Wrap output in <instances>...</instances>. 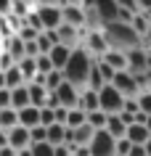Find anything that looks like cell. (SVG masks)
<instances>
[{
    "label": "cell",
    "mask_w": 151,
    "mask_h": 156,
    "mask_svg": "<svg viewBox=\"0 0 151 156\" xmlns=\"http://www.w3.org/2000/svg\"><path fill=\"white\" fill-rule=\"evenodd\" d=\"M50 124H56V116H53V108H40V127L48 130Z\"/></svg>",
    "instance_id": "cell-35"
},
{
    "label": "cell",
    "mask_w": 151,
    "mask_h": 156,
    "mask_svg": "<svg viewBox=\"0 0 151 156\" xmlns=\"http://www.w3.org/2000/svg\"><path fill=\"white\" fill-rule=\"evenodd\" d=\"M135 101H138V108H141L143 114H146V116H151V90H143Z\"/></svg>",
    "instance_id": "cell-32"
},
{
    "label": "cell",
    "mask_w": 151,
    "mask_h": 156,
    "mask_svg": "<svg viewBox=\"0 0 151 156\" xmlns=\"http://www.w3.org/2000/svg\"><path fill=\"white\" fill-rule=\"evenodd\" d=\"M34 42H37V50H40V56H48L50 50L59 45V37H56V32H40Z\"/></svg>",
    "instance_id": "cell-18"
},
{
    "label": "cell",
    "mask_w": 151,
    "mask_h": 156,
    "mask_svg": "<svg viewBox=\"0 0 151 156\" xmlns=\"http://www.w3.org/2000/svg\"><path fill=\"white\" fill-rule=\"evenodd\" d=\"M61 85H64V74H61V72L53 69L50 74H45V90H48V93H56Z\"/></svg>",
    "instance_id": "cell-29"
},
{
    "label": "cell",
    "mask_w": 151,
    "mask_h": 156,
    "mask_svg": "<svg viewBox=\"0 0 151 156\" xmlns=\"http://www.w3.org/2000/svg\"><path fill=\"white\" fill-rule=\"evenodd\" d=\"M93 5H95V16H98L101 29L117 21V0H95Z\"/></svg>",
    "instance_id": "cell-9"
},
{
    "label": "cell",
    "mask_w": 151,
    "mask_h": 156,
    "mask_svg": "<svg viewBox=\"0 0 151 156\" xmlns=\"http://www.w3.org/2000/svg\"><path fill=\"white\" fill-rule=\"evenodd\" d=\"M72 132H74V143H72V146H80V148L90 146L93 135H95V130H93V127H90L88 122H85L82 127H77V130H72Z\"/></svg>",
    "instance_id": "cell-22"
},
{
    "label": "cell",
    "mask_w": 151,
    "mask_h": 156,
    "mask_svg": "<svg viewBox=\"0 0 151 156\" xmlns=\"http://www.w3.org/2000/svg\"><path fill=\"white\" fill-rule=\"evenodd\" d=\"M143 48H146V50H151V29H149V34L143 37Z\"/></svg>",
    "instance_id": "cell-42"
},
{
    "label": "cell",
    "mask_w": 151,
    "mask_h": 156,
    "mask_svg": "<svg viewBox=\"0 0 151 156\" xmlns=\"http://www.w3.org/2000/svg\"><path fill=\"white\" fill-rule=\"evenodd\" d=\"M114 148H117V140L111 138L109 132H106V130H95V135H93L88 151H90V156H117V154H114Z\"/></svg>",
    "instance_id": "cell-6"
},
{
    "label": "cell",
    "mask_w": 151,
    "mask_h": 156,
    "mask_svg": "<svg viewBox=\"0 0 151 156\" xmlns=\"http://www.w3.org/2000/svg\"><path fill=\"white\" fill-rule=\"evenodd\" d=\"M0 90H5V77H3V72H0Z\"/></svg>",
    "instance_id": "cell-45"
},
{
    "label": "cell",
    "mask_w": 151,
    "mask_h": 156,
    "mask_svg": "<svg viewBox=\"0 0 151 156\" xmlns=\"http://www.w3.org/2000/svg\"><path fill=\"white\" fill-rule=\"evenodd\" d=\"M61 19H64V24L74 27V29H85L82 3H61Z\"/></svg>",
    "instance_id": "cell-8"
},
{
    "label": "cell",
    "mask_w": 151,
    "mask_h": 156,
    "mask_svg": "<svg viewBox=\"0 0 151 156\" xmlns=\"http://www.w3.org/2000/svg\"><path fill=\"white\" fill-rule=\"evenodd\" d=\"M130 148H133V143H130L127 138H122V140H117V148H114V154H117V156H127V154H130Z\"/></svg>",
    "instance_id": "cell-36"
},
{
    "label": "cell",
    "mask_w": 151,
    "mask_h": 156,
    "mask_svg": "<svg viewBox=\"0 0 151 156\" xmlns=\"http://www.w3.org/2000/svg\"><path fill=\"white\" fill-rule=\"evenodd\" d=\"M37 143H48V130L45 127H32L29 130V146H37Z\"/></svg>",
    "instance_id": "cell-31"
},
{
    "label": "cell",
    "mask_w": 151,
    "mask_h": 156,
    "mask_svg": "<svg viewBox=\"0 0 151 156\" xmlns=\"http://www.w3.org/2000/svg\"><path fill=\"white\" fill-rule=\"evenodd\" d=\"M53 95H56V101H59L61 108H77V101H80V87L64 82L59 90L53 93Z\"/></svg>",
    "instance_id": "cell-10"
},
{
    "label": "cell",
    "mask_w": 151,
    "mask_h": 156,
    "mask_svg": "<svg viewBox=\"0 0 151 156\" xmlns=\"http://www.w3.org/2000/svg\"><path fill=\"white\" fill-rule=\"evenodd\" d=\"M106 119H109V116L103 114V111H90V114H88V124H90L93 130H103V127H106Z\"/></svg>",
    "instance_id": "cell-30"
},
{
    "label": "cell",
    "mask_w": 151,
    "mask_h": 156,
    "mask_svg": "<svg viewBox=\"0 0 151 156\" xmlns=\"http://www.w3.org/2000/svg\"><path fill=\"white\" fill-rule=\"evenodd\" d=\"M122 106H125V98L111 85L98 90V111H103L106 116H114V114H122Z\"/></svg>",
    "instance_id": "cell-4"
},
{
    "label": "cell",
    "mask_w": 151,
    "mask_h": 156,
    "mask_svg": "<svg viewBox=\"0 0 151 156\" xmlns=\"http://www.w3.org/2000/svg\"><path fill=\"white\" fill-rule=\"evenodd\" d=\"M149 21H151V16H149Z\"/></svg>",
    "instance_id": "cell-47"
},
{
    "label": "cell",
    "mask_w": 151,
    "mask_h": 156,
    "mask_svg": "<svg viewBox=\"0 0 151 156\" xmlns=\"http://www.w3.org/2000/svg\"><path fill=\"white\" fill-rule=\"evenodd\" d=\"M69 56H72V48H67V45H56L48 53V58H50V64H53L56 72H64V66L69 64Z\"/></svg>",
    "instance_id": "cell-14"
},
{
    "label": "cell",
    "mask_w": 151,
    "mask_h": 156,
    "mask_svg": "<svg viewBox=\"0 0 151 156\" xmlns=\"http://www.w3.org/2000/svg\"><path fill=\"white\" fill-rule=\"evenodd\" d=\"M16 114H19V127H24V130L40 127V108L27 106V108H21V111H16Z\"/></svg>",
    "instance_id": "cell-13"
},
{
    "label": "cell",
    "mask_w": 151,
    "mask_h": 156,
    "mask_svg": "<svg viewBox=\"0 0 151 156\" xmlns=\"http://www.w3.org/2000/svg\"><path fill=\"white\" fill-rule=\"evenodd\" d=\"M143 151H146V156H151V138L143 143Z\"/></svg>",
    "instance_id": "cell-44"
},
{
    "label": "cell",
    "mask_w": 151,
    "mask_h": 156,
    "mask_svg": "<svg viewBox=\"0 0 151 156\" xmlns=\"http://www.w3.org/2000/svg\"><path fill=\"white\" fill-rule=\"evenodd\" d=\"M130 29H133L138 37H146L149 34V29H151V21H149V16H143V13H138V16H133V21H130Z\"/></svg>",
    "instance_id": "cell-25"
},
{
    "label": "cell",
    "mask_w": 151,
    "mask_h": 156,
    "mask_svg": "<svg viewBox=\"0 0 151 156\" xmlns=\"http://www.w3.org/2000/svg\"><path fill=\"white\" fill-rule=\"evenodd\" d=\"M8 148H13V151H24V148H29V130H24V127H13V130H8Z\"/></svg>",
    "instance_id": "cell-12"
},
{
    "label": "cell",
    "mask_w": 151,
    "mask_h": 156,
    "mask_svg": "<svg viewBox=\"0 0 151 156\" xmlns=\"http://www.w3.org/2000/svg\"><path fill=\"white\" fill-rule=\"evenodd\" d=\"M3 77H5V90H16V87L27 85L24 77H21V72H19V66H11L8 72H3Z\"/></svg>",
    "instance_id": "cell-24"
},
{
    "label": "cell",
    "mask_w": 151,
    "mask_h": 156,
    "mask_svg": "<svg viewBox=\"0 0 151 156\" xmlns=\"http://www.w3.org/2000/svg\"><path fill=\"white\" fill-rule=\"evenodd\" d=\"M0 148H8V132L0 130Z\"/></svg>",
    "instance_id": "cell-41"
},
{
    "label": "cell",
    "mask_w": 151,
    "mask_h": 156,
    "mask_svg": "<svg viewBox=\"0 0 151 156\" xmlns=\"http://www.w3.org/2000/svg\"><path fill=\"white\" fill-rule=\"evenodd\" d=\"M85 122H88V114H85L82 108H69L67 124H64V127H69V130H77V127H82Z\"/></svg>",
    "instance_id": "cell-27"
},
{
    "label": "cell",
    "mask_w": 151,
    "mask_h": 156,
    "mask_svg": "<svg viewBox=\"0 0 151 156\" xmlns=\"http://www.w3.org/2000/svg\"><path fill=\"white\" fill-rule=\"evenodd\" d=\"M11 108V90H0V111Z\"/></svg>",
    "instance_id": "cell-38"
},
{
    "label": "cell",
    "mask_w": 151,
    "mask_h": 156,
    "mask_svg": "<svg viewBox=\"0 0 151 156\" xmlns=\"http://www.w3.org/2000/svg\"><path fill=\"white\" fill-rule=\"evenodd\" d=\"M3 50H5V53L11 56V61H13V64L24 61V42L19 40L16 34H13L11 40H5V42H3Z\"/></svg>",
    "instance_id": "cell-15"
},
{
    "label": "cell",
    "mask_w": 151,
    "mask_h": 156,
    "mask_svg": "<svg viewBox=\"0 0 151 156\" xmlns=\"http://www.w3.org/2000/svg\"><path fill=\"white\" fill-rule=\"evenodd\" d=\"M67 114H69V108H56L53 111V116H56V124H67Z\"/></svg>",
    "instance_id": "cell-37"
},
{
    "label": "cell",
    "mask_w": 151,
    "mask_h": 156,
    "mask_svg": "<svg viewBox=\"0 0 151 156\" xmlns=\"http://www.w3.org/2000/svg\"><path fill=\"white\" fill-rule=\"evenodd\" d=\"M77 108H82L85 114H90V111H98V93L93 90H80V101H77Z\"/></svg>",
    "instance_id": "cell-16"
},
{
    "label": "cell",
    "mask_w": 151,
    "mask_h": 156,
    "mask_svg": "<svg viewBox=\"0 0 151 156\" xmlns=\"http://www.w3.org/2000/svg\"><path fill=\"white\" fill-rule=\"evenodd\" d=\"M34 64H37V74H42V77L53 72V64H50L48 56H37V58H34Z\"/></svg>",
    "instance_id": "cell-33"
},
{
    "label": "cell",
    "mask_w": 151,
    "mask_h": 156,
    "mask_svg": "<svg viewBox=\"0 0 151 156\" xmlns=\"http://www.w3.org/2000/svg\"><path fill=\"white\" fill-rule=\"evenodd\" d=\"M53 156H72V148L69 146H56L53 148Z\"/></svg>",
    "instance_id": "cell-39"
},
{
    "label": "cell",
    "mask_w": 151,
    "mask_h": 156,
    "mask_svg": "<svg viewBox=\"0 0 151 156\" xmlns=\"http://www.w3.org/2000/svg\"><path fill=\"white\" fill-rule=\"evenodd\" d=\"M103 130L109 132L114 140H122V138H125V132H127V124L119 119V114H114V116H109V119H106V127H103Z\"/></svg>",
    "instance_id": "cell-19"
},
{
    "label": "cell",
    "mask_w": 151,
    "mask_h": 156,
    "mask_svg": "<svg viewBox=\"0 0 151 156\" xmlns=\"http://www.w3.org/2000/svg\"><path fill=\"white\" fill-rule=\"evenodd\" d=\"M19 72H21V77H24V82L29 85L37 77V64H34V58H24V61H19Z\"/></svg>",
    "instance_id": "cell-28"
},
{
    "label": "cell",
    "mask_w": 151,
    "mask_h": 156,
    "mask_svg": "<svg viewBox=\"0 0 151 156\" xmlns=\"http://www.w3.org/2000/svg\"><path fill=\"white\" fill-rule=\"evenodd\" d=\"M103 64H109L114 72H127V56L119 50H106V56L101 58Z\"/></svg>",
    "instance_id": "cell-17"
},
{
    "label": "cell",
    "mask_w": 151,
    "mask_h": 156,
    "mask_svg": "<svg viewBox=\"0 0 151 156\" xmlns=\"http://www.w3.org/2000/svg\"><path fill=\"white\" fill-rule=\"evenodd\" d=\"M29 106V93H27V85L16 87V90H11V108L13 111H21V108Z\"/></svg>",
    "instance_id": "cell-21"
},
{
    "label": "cell",
    "mask_w": 151,
    "mask_h": 156,
    "mask_svg": "<svg viewBox=\"0 0 151 156\" xmlns=\"http://www.w3.org/2000/svg\"><path fill=\"white\" fill-rule=\"evenodd\" d=\"M143 127H146V130H149V135H151V116L146 119V124H143Z\"/></svg>",
    "instance_id": "cell-46"
},
{
    "label": "cell",
    "mask_w": 151,
    "mask_h": 156,
    "mask_svg": "<svg viewBox=\"0 0 151 156\" xmlns=\"http://www.w3.org/2000/svg\"><path fill=\"white\" fill-rule=\"evenodd\" d=\"M29 154H32V156H53V146H48V143H37V146H29Z\"/></svg>",
    "instance_id": "cell-34"
},
{
    "label": "cell",
    "mask_w": 151,
    "mask_h": 156,
    "mask_svg": "<svg viewBox=\"0 0 151 156\" xmlns=\"http://www.w3.org/2000/svg\"><path fill=\"white\" fill-rule=\"evenodd\" d=\"M111 87L122 95V98H138L141 95V87H138V80H135L130 72H117L114 80H111Z\"/></svg>",
    "instance_id": "cell-5"
},
{
    "label": "cell",
    "mask_w": 151,
    "mask_h": 156,
    "mask_svg": "<svg viewBox=\"0 0 151 156\" xmlns=\"http://www.w3.org/2000/svg\"><path fill=\"white\" fill-rule=\"evenodd\" d=\"M48 146H67V127L64 124H50L48 127Z\"/></svg>",
    "instance_id": "cell-23"
},
{
    "label": "cell",
    "mask_w": 151,
    "mask_h": 156,
    "mask_svg": "<svg viewBox=\"0 0 151 156\" xmlns=\"http://www.w3.org/2000/svg\"><path fill=\"white\" fill-rule=\"evenodd\" d=\"M93 61L95 58L88 53V50L82 48V45H77L74 50H72V56H69V64L64 66V82L74 85V87H80V90H85L88 87V77H90V69H93Z\"/></svg>",
    "instance_id": "cell-1"
},
{
    "label": "cell",
    "mask_w": 151,
    "mask_h": 156,
    "mask_svg": "<svg viewBox=\"0 0 151 156\" xmlns=\"http://www.w3.org/2000/svg\"><path fill=\"white\" fill-rule=\"evenodd\" d=\"M0 156H16V151L13 148H0Z\"/></svg>",
    "instance_id": "cell-43"
},
{
    "label": "cell",
    "mask_w": 151,
    "mask_h": 156,
    "mask_svg": "<svg viewBox=\"0 0 151 156\" xmlns=\"http://www.w3.org/2000/svg\"><path fill=\"white\" fill-rule=\"evenodd\" d=\"M80 45H82L93 58H103V56H106V50H109V45H106V40H103L101 29H93V32L85 29V32H82V42H80Z\"/></svg>",
    "instance_id": "cell-7"
},
{
    "label": "cell",
    "mask_w": 151,
    "mask_h": 156,
    "mask_svg": "<svg viewBox=\"0 0 151 156\" xmlns=\"http://www.w3.org/2000/svg\"><path fill=\"white\" fill-rule=\"evenodd\" d=\"M101 34H103V40H106V45H109V50L127 53V50L143 48V40L130 29V24H122V21H114V24L103 27Z\"/></svg>",
    "instance_id": "cell-2"
},
{
    "label": "cell",
    "mask_w": 151,
    "mask_h": 156,
    "mask_svg": "<svg viewBox=\"0 0 151 156\" xmlns=\"http://www.w3.org/2000/svg\"><path fill=\"white\" fill-rule=\"evenodd\" d=\"M125 138L130 140L133 146H143L151 135H149V130H146L143 124H130V127H127V132H125Z\"/></svg>",
    "instance_id": "cell-20"
},
{
    "label": "cell",
    "mask_w": 151,
    "mask_h": 156,
    "mask_svg": "<svg viewBox=\"0 0 151 156\" xmlns=\"http://www.w3.org/2000/svg\"><path fill=\"white\" fill-rule=\"evenodd\" d=\"M127 72L138 77V74H146L149 66H146V48H135V50H127Z\"/></svg>",
    "instance_id": "cell-11"
},
{
    "label": "cell",
    "mask_w": 151,
    "mask_h": 156,
    "mask_svg": "<svg viewBox=\"0 0 151 156\" xmlns=\"http://www.w3.org/2000/svg\"><path fill=\"white\" fill-rule=\"evenodd\" d=\"M34 13L42 24V32H56L64 19H61V3H34Z\"/></svg>",
    "instance_id": "cell-3"
},
{
    "label": "cell",
    "mask_w": 151,
    "mask_h": 156,
    "mask_svg": "<svg viewBox=\"0 0 151 156\" xmlns=\"http://www.w3.org/2000/svg\"><path fill=\"white\" fill-rule=\"evenodd\" d=\"M127 156H146V151H143V146H133Z\"/></svg>",
    "instance_id": "cell-40"
},
{
    "label": "cell",
    "mask_w": 151,
    "mask_h": 156,
    "mask_svg": "<svg viewBox=\"0 0 151 156\" xmlns=\"http://www.w3.org/2000/svg\"><path fill=\"white\" fill-rule=\"evenodd\" d=\"M13 127H19V114L13 108H3V111H0V130L8 132V130H13Z\"/></svg>",
    "instance_id": "cell-26"
}]
</instances>
